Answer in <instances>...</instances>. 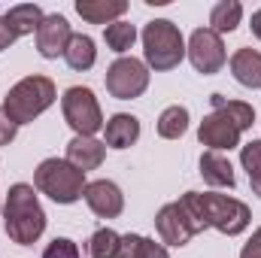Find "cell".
I'll use <instances>...</instances> for the list:
<instances>
[{"label":"cell","instance_id":"cell-16","mask_svg":"<svg viewBox=\"0 0 261 258\" xmlns=\"http://www.w3.org/2000/svg\"><path fill=\"white\" fill-rule=\"evenodd\" d=\"M200 176L216 189H234V167L222 152H203L200 158Z\"/></svg>","mask_w":261,"mask_h":258},{"label":"cell","instance_id":"cell-22","mask_svg":"<svg viewBox=\"0 0 261 258\" xmlns=\"http://www.w3.org/2000/svg\"><path fill=\"white\" fill-rule=\"evenodd\" d=\"M189 131V110L186 107H167L158 119V134L164 140H179Z\"/></svg>","mask_w":261,"mask_h":258},{"label":"cell","instance_id":"cell-29","mask_svg":"<svg viewBox=\"0 0 261 258\" xmlns=\"http://www.w3.org/2000/svg\"><path fill=\"white\" fill-rule=\"evenodd\" d=\"M240 258H261V228L252 234V240L243 246V252H240Z\"/></svg>","mask_w":261,"mask_h":258},{"label":"cell","instance_id":"cell-31","mask_svg":"<svg viewBox=\"0 0 261 258\" xmlns=\"http://www.w3.org/2000/svg\"><path fill=\"white\" fill-rule=\"evenodd\" d=\"M252 34L261 40V9L258 12H252Z\"/></svg>","mask_w":261,"mask_h":258},{"label":"cell","instance_id":"cell-24","mask_svg":"<svg viewBox=\"0 0 261 258\" xmlns=\"http://www.w3.org/2000/svg\"><path fill=\"white\" fill-rule=\"evenodd\" d=\"M103 40H107V46H110L113 52L122 55V52H128L130 46H134L137 31H134V24H128V21H113V24H107Z\"/></svg>","mask_w":261,"mask_h":258},{"label":"cell","instance_id":"cell-2","mask_svg":"<svg viewBox=\"0 0 261 258\" xmlns=\"http://www.w3.org/2000/svg\"><path fill=\"white\" fill-rule=\"evenodd\" d=\"M3 216H6V234L18 246H31L46 231V213H43L34 189L24 186V183H18V186L9 189Z\"/></svg>","mask_w":261,"mask_h":258},{"label":"cell","instance_id":"cell-19","mask_svg":"<svg viewBox=\"0 0 261 258\" xmlns=\"http://www.w3.org/2000/svg\"><path fill=\"white\" fill-rule=\"evenodd\" d=\"M116 258H170L167 249L149 237H140V234H125L122 243H119V255Z\"/></svg>","mask_w":261,"mask_h":258},{"label":"cell","instance_id":"cell-5","mask_svg":"<svg viewBox=\"0 0 261 258\" xmlns=\"http://www.w3.org/2000/svg\"><path fill=\"white\" fill-rule=\"evenodd\" d=\"M143 46H146V61L155 70H173L186 58L182 34L167 18H155L143 28Z\"/></svg>","mask_w":261,"mask_h":258},{"label":"cell","instance_id":"cell-27","mask_svg":"<svg viewBox=\"0 0 261 258\" xmlns=\"http://www.w3.org/2000/svg\"><path fill=\"white\" fill-rule=\"evenodd\" d=\"M43 258H79V249H76V243H73V240L58 237V240H52V243H49V249L43 252Z\"/></svg>","mask_w":261,"mask_h":258},{"label":"cell","instance_id":"cell-12","mask_svg":"<svg viewBox=\"0 0 261 258\" xmlns=\"http://www.w3.org/2000/svg\"><path fill=\"white\" fill-rule=\"evenodd\" d=\"M85 203L91 207V213H97L100 219H116L119 213H122V207H125V197L119 192V186L116 183H110V179H94V183H88L85 186Z\"/></svg>","mask_w":261,"mask_h":258},{"label":"cell","instance_id":"cell-30","mask_svg":"<svg viewBox=\"0 0 261 258\" xmlns=\"http://www.w3.org/2000/svg\"><path fill=\"white\" fill-rule=\"evenodd\" d=\"M15 40H18V37H15V34L9 31V24H6V21L0 18V52H3V49H9V46H12Z\"/></svg>","mask_w":261,"mask_h":258},{"label":"cell","instance_id":"cell-20","mask_svg":"<svg viewBox=\"0 0 261 258\" xmlns=\"http://www.w3.org/2000/svg\"><path fill=\"white\" fill-rule=\"evenodd\" d=\"M94 58H97V52H94L91 37L73 34V40H70V46H67V52H64L67 64L73 67V70H88V67H94Z\"/></svg>","mask_w":261,"mask_h":258},{"label":"cell","instance_id":"cell-3","mask_svg":"<svg viewBox=\"0 0 261 258\" xmlns=\"http://www.w3.org/2000/svg\"><path fill=\"white\" fill-rule=\"evenodd\" d=\"M52 104H55V82L46 76H24L18 85L9 88V94L3 100V113L15 125H28Z\"/></svg>","mask_w":261,"mask_h":258},{"label":"cell","instance_id":"cell-10","mask_svg":"<svg viewBox=\"0 0 261 258\" xmlns=\"http://www.w3.org/2000/svg\"><path fill=\"white\" fill-rule=\"evenodd\" d=\"M240 125L225 113V110H213L203 122H200V143L210 146V152H222V149H234L240 143Z\"/></svg>","mask_w":261,"mask_h":258},{"label":"cell","instance_id":"cell-23","mask_svg":"<svg viewBox=\"0 0 261 258\" xmlns=\"http://www.w3.org/2000/svg\"><path fill=\"white\" fill-rule=\"evenodd\" d=\"M210 100H213V110H225V113L240 125V131L252 128V122H255V110H252L249 104H243V100H228L225 94H213Z\"/></svg>","mask_w":261,"mask_h":258},{"label":"cell","instance_id":"cell-14","mask_svg":"<svg viewBox=\"0 0 261 258\" xmlns=\"http://www.w3.org/2000/svg\"><path fill=\"white\" fill-rule=\"evenodd\" d=\"M125 9H128L125 0H79L76 3V12L91 24H113L125 15Z\"/></svg>","mask_w":261,"mask_h":258},{"label":"cell","instance_id":"cell-13","mask_svg":"<svg viewBox=\"0 0 261 258\" xmlns=\"http://www.w3.org/2000/svg\"><path fill=\"white\" fill-rule=\"evenodd\" d=\"M103 155H107V143H97L94 137H73L67 143V161L76 167V170H94L103 164Z\"/></svg>","mask_w":261,"mask_h":258},{"label":"cell","instance_id":"cell-7","mask_svg":"<svg viewBox=\"0 0 261 258\" xmlns=\"http://www.w3.org/2000/svg\"><path fill=\"white\" fill-rule=\"evenodd\" d=\"M155 228H158L161 240H164V243H170V246H186L195 234L203 231V225L192 216V210H189L182 200L161 207V210H158V216H155Z\"/></svg>","mask_w":261,"mask_h":258},{"label":"cell","instance_id":"cell-28","mask_svg":"<svg viewBox=\"0 0 261 258\" xmlns=\"http://www.w3.org/2000/svg\"><path fill=\"white\" fill-rule=\"evenodd\" d=\"M15 131H18V125L3 113V107H0V146H6L12 137H15Z\"/></svg>","mask_w":261,"mask_h":258},{"label":"cell","instance_id":"cell-15","mask_svg":"<svg viewBox=\"0 0 261 258\" xmlns=\"http://www.w3.org/2000/svg\"><path fill=\"white\" fill-rule=\"evenodd\" d=\"M231 73L240 85L261 88V52L255 49H237L231 55Z\"/></svg>","mask_w":261,"mask_h":258},{"label":"cell","instance_id":"cell-4","mask_svg":"<svg viewBox=\"0 0 261 258\" xmlns=\"http://www.w3.org/2000/svg\"><path fill=\"white\" fill-rule=\"evenodd\" d=\"M34 186L43 194H49L55 203H73L85 192V173L76 170L67 158H46L37 173H34Z\"/></svg>","mask_w":261,"mask_h":258},{"label":"cell","instance_id":"cell-18","mask_svg":"<svg viewBox=\"0 0 261 258\" xmlns=\"http://www.w3.org/2000/svg\"><path fill=\"white\" fill-rule=\"evenodd\" d=\"M3 21L9 24V31H12L15 37H24V34H34V31L40 28L43 9H40L37 3H21V6H12V9L3 15Z\"/></svg>","mask_w":261,"mask_h":258},{"label":"cell","instance_id":"cell-1","mask_svg":"<svg viewBox=\"0 0 261 258\" xmlns=\"http://www.w3.org/2000/svg\"><path fill=\"white\" fill-rule=\"evenodd\" d=\"M182 203L192 210L197 222L203 228H219L222 234L234 237V234H243L249 228V207L237 197H228V194H197V192H189L182 194Z\"/></svg>","mask_w":261,"mask_h":258},{"label":"cell","instance_id":"cell-26","mask_svg":"<svg viewBox=\"0 0 261 258\" xmlns=\"http://www.w3.org/2000/svg\"><path fill=\"white\" fill-rule=\"evenodd\" d=\"M240 161H243V167L249 173V183H252L255 194H261V140H252V143L243 146Z\"/></svg>","mask_w":261,"mask_h":258},{"label":"cell","instance_id":"cell-8","mask_svg":"<svg viewBox=\"0 0 261 258\" xmlns=\"http://www.w3.org/2000/svg\"><path fill=\"white\" fill-rule=\"evenodd\" d=\"M149 85V70L137 58H119L107 70V91L119 100H134L146 91Z\"/></svg>","mask_w":261,"mask_h":258},{"label":"cell","instance_id":"cell-21","mask_svg":"<svg viewBox=\"0 0 261 258\" xmlns=\"http://www.w3.org/2000/svg\"><path fill=\"white\" fill-rule=\"evenodd\" d=\"M240 15H243V6L237 3V0H222V3H216L213 6V12H210V31H216V34H231L237 24H240Z\"/></svg>","mask_w":261,"mask_h":258},{"label":"cell","instance_id":"cell-11","mask_svg":"<svg viewBox=\"0 0 261 258\" xmlns=\"http://www.w3.org/2000/svg\"><path fill=\"white\" fill-rule=\"evenodd\" d=\"M73 34H70V24H67L64 15H43L40 28H37V49L43 58H58L64 55L67 46H70Z\"/></svg>","mask_w":261,"mask_h":258},{"label":"cell","instance_id":"cell-9","mask_svg":"<svg viewBox=\"0 0 261 258\" xmlns=\"http://www.w3.org/2000/svg\"><path fill=\"white\" fill-rule=\"evenodd\" d=\"M189 58H192V64H195L197 73H203V76H213V73H219L222 64H225V43H222V37L216 34V31H210V28H200L192 34V40H189Z\"/></svg>","mask_w":261,"mask_h":258},{"label":"cell","instance_id":"cell-25","mask_svg":"<svg viewBox=\"0 0 261 258\" xmlns=\"http://www.w3.org/2000/svg\"><path fill=\"white\" fill-rule=\"evenodd\" d=\"M119 243H122V237L113 228H100L88 240V252H91V258H116L119 255Z\"/></svg>","mask_w":261,"mask_h":258},{"label":"cell","instance_id":"cell-17","mask_svg":"<svg viewBox=\"0 0 261 258\" xmlns=\"http://www.w3.org/2000/svg\"><path fill=\"white\" fill-rule=\"evenodd\" d=\"M103 137H107V146H113V149H128L137 143V137H140V122L128 116V113H119V116H113L110 122H107V131H103Z\"/></svg>","mask_w":261,"mask_h":258},{"label":"cell","instance_id":"cell-6","mask_svg":"<svg viewBox=\"0 0 261 258\" xmlns=\"http://www.w3.org/2000/svg\"><path fill=\"white\" fill-rule=\"evenodd\" d=\"M61 110H64L67 125L76 131V137H94L103 128V116H100V107H97L91 88H82V85L67 88L61 97Z\"/></svg>","mask_w":261,"mask_h":258}]
</instances>
